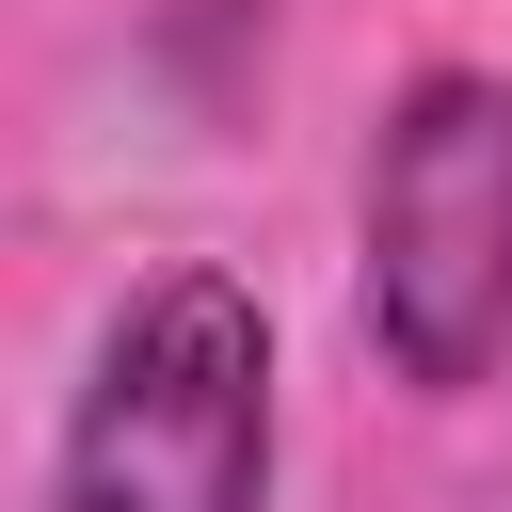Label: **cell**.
<instances>
[{
    "instance_id": "obj_1",
    "label": "cell",
    "mask_w": 512,
    "mask_h": 512,
    "mask_svg": "<svg viewBox=\"0 0 512 512\" xmlns=\"http://www.w3.org/2000/svg\"><path fill=\"white\" fill-rule=\"evenodd\" d=\"M368 336L416 400L512 352V80L432 64L368 144Z\"/></svg>"
},
{
    "instance_id": "obj_2",
    "label": "cell",
    "mask_w": 512,
    "mask_h": 512,
    "mask_svg": "<svg viewBox=\"0 0 512 512\" xmlns=\"http://www.w3.org/2000/svg\"><path fill=\"white\" fill-rule=\"evenodd\" d=\"M256 496H272V320L240 272H160L64 416V512H256Z\"/></svg>"
}]
</instances>
